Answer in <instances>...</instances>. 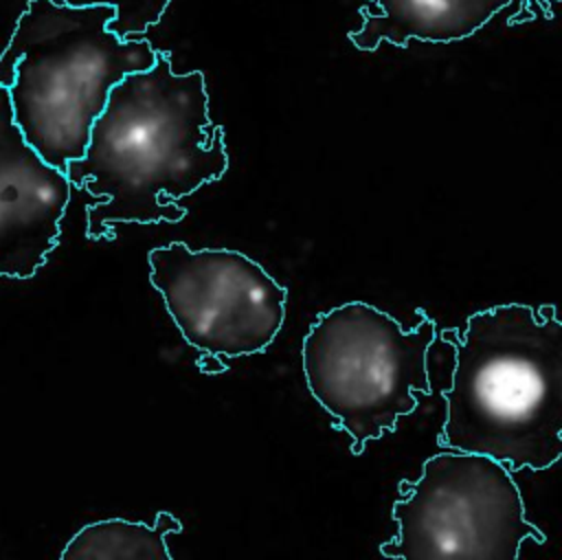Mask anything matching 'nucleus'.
<instances>
[{
	"mask_svg": "<svg viewBox=\"0 0 562 560\" xmlns=\"http://www.w3.org/2000/svg\"><path fill=\"white\" fill-rule=\"evenodd\" d=\"M180 531L182 523L169 512H158L151 525L125 518L97 520L68 540L61 560H171L165 538Z\"/></svg>",
	"mask_w": 562,
	"mask_h": 560,
	"instance_id": "obj_9",
	"label": "nucleus"
},
{
	"mask_svg": "<svg viewBox=\"0 0 562 560\" xmlns=\"http://www.w3.org/2000/svg\"><path fill=\"white\" fill-rule=\"evenodd\" d=\"M560 0H516V11L509 15L507 24H522V22H533V20H551L553 18V7Z\"/></svg>",
	"mask_w": 562,
	"mask_h": 560,
	"instance_id": "obj_11",
	"label": "nucleus"
},
{
	"mask_svg": "<svg viewBox=\"0 0 562 560\" xmlns=\"http://www.w3.org/2000/svg\"><path fill=\"white\" fill-rule=\"evenodd\" d=\"M149 281L182 338L217 358L252 356L272 345L288 288L233 248H189L184 242L147 253Z\"/></svg>",
	"mask_w": 562,
	"mask_h": 560,
	"instance_id": "obj_6",
	"label": "nucleus"
},
{
	"mask_svg": "<svg viewBox=\"0 0 562 560\" xmlns=\"http://www.w3.org/2000/svg\"><path fill=\"white\" fill-rule=\"evenodd\" d=\"M68 7H112L116 11L108 29L119 37L145 35L154 24L160 22L171 0H53Z\"/></svg>",
	"mask_w": 562,
	"mask_h": 560,
	"instance_id": "obj_10",
	"label": "nucleus"
},
{
	"mask_svg": "<svg viewBox=\"0 0 562 560\" xmlns=\"http://www.w3.org/2000/svg\"><path fill=\"white\" fill-rule=\"evenodd\" d=\"M397 534L380 545L400 560H518L520 545L547 536L525 518L512 472L479 452L450 450L424 461L419 479L397 485Z\"/></svg>",
	"mask_w": 562,
	"mask_h": 560,
	"instance_id": "obj_5",
	"label": "nucleus"
},
{
	"mask_svg": "<svg viewBox=\"0 0 562 560\" xmlns=\"http://www.w3.org/2000/svg\"><path fill=\"white\" fill-rule=\"evenodd\" d=\"M114 15L103 4L29 0L0 55V86L9 92L15 125L61 171L83 156L110 88L156 61L149 40L119 37L108 29Z\"/></svg>",
	"mask_w": 562,
	"mask_h": 560,
	"instance_id": "obj_3",
	"label": "nucleus"
},
{
	"mask_svg": "<svg viewBox=\"0 0 562 560\" xmlns=\"http://www.w3.org/2000/svg\"><path fill=\"white\" fill-rule=\"evenodd\" d=\"M70 191L66 173L26 143L0 86V277L29 279L46 264Z\"/></svg>",
	"mask_w": 562,
	"mask_h": 560,
	"instance_id": "obj_7",
	"label": "nucleus"
},
{
	"mask_svg": "<svg viewBox=\"0 0 562 560\" xmlns=\"http://www.w3.org/2000/svg\"><path fill=\"white\" fill-rule=\"evenodd\" d=\"M443 391L439 446L479 452L509 472L547 470L562 455V323L555 305L503 303L468 316Z\"/></svg>",
	"mask_w": 562,
	"mask_h": 560,
	"instance_id": "obj_2",
	"label": "nucleus"
},
{
	"mask_svg": "<svg viewBox=\"0 0 562 560\" xmlns=\"http://www.w3.org/2000/svg\"><path fill=\"white\" fill-rule=\"evenodd\" d=\"M435 334L426 314L404 329L364 301L321 312L310 325L301 347L305 384L351 437L353 455L395 430L397 419L417 408V393H430L426 356Z\"/></svg>",
	"mask_w": 562,
	"mask_h": 560,
	"instance_id": "obj_4",
	"label": "nucleus"
},
{
	"mask_svg": "<svg viewBox=\"0 0 562 560\" xmlns=\"http://www.w3.org/2000/svg\"><path fill=\"white\" fill-rule=\"evenodd\" d=\"M516 0H364L362 26L349 31L358 51L373 53L382 42L406 46L419 42H457L474 35Z\"/></svg>",
	"mask_w": 562,
	"mask_h": 560,
	"instance_id": "obj_8",
	"label": "nucleus"
},
{
	"mask_svg": "<svg viewBox=\"0 0 562 560\" xmlns=\"http://www.w3.org/2000/svg\"><path fill=\"white\" fill-rule=\"evenodd\" d=\"M228 169L224 127L209 116L202 70L176 72L169 51L110 88L81 158L64 169L86 206L88 239H114L119 224H176L178 200Z\"/></svg>",
	"mask_w": 562,
	"mask_h": 560,
	"instance_id": "obj_1",
	"label": "nucleus"
}]
</instances>
